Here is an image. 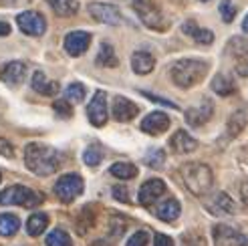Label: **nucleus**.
<instances>
[{
	"instance_id": "obj_1",
	"label": "nucleus",
	"mask_w": 248,
	"mask_h": 246,
	"mask_svg": "<svg viewBox=\"0 0 248 246\" xmlns=\"http://www.w3.org/2000/svg\"><path fill=\"white\" fill-rule=\"evenodd\" d=\"M59 154L45 143H29L24 150V164L36 176H51L59 169Z\"/></svg>"
},
{
	"instance_id": "obj_2",
	"label": "nucleus",
	"mask_w": 248,
	"mask_h": 246,
	"mask_svg": "<svg viewBox=\"0 0 248 246\" xmlns=\"http://www.w3.org/2000/svg\"><path fill=\"white\" fill-rule=\"evenodd\" d=\"M180 174H182V180L186 184L194 196H204L210 192L212 188V182H214V176H212V169H210L206 164H184L180 168Z\"/></svg>"
},
{
	"instance_id": "obj_3",
	"label": "nucleus",
	"mask_w": 248,
	"mask_h": 246,
	"mask_svg": "<svg viewBox=\"0 0 248 246\" xmlns=\"http://www.w3.org/2000/svg\"><path fill=\"white\" fill-rule=\"evenodd\" d=\"M208 73V65L204 61H198V59H182L178 63H173L171 67V79L173 83L182 89H188L194 87L196 83H200Z\"/></svg>"
},
{
	"instance_id": "obj_4",
	"label": "nucleus",
	"mask_w": 248,
	"mask_h": 246,
	"mask_svg": "<svg viewBox=\"0 0 248 246\" xmlns=\"http://www.w3.org/2000/svg\"><path fill=\"white\" fill-rule=\"evenodd\" d=\"M45 198L31 188L24 186H10L4 192H0V204L2 206H24V208H34L39 206Z\"/></svg>"
},
{
	"instance_id": "obj_5",
	"label": "nucleus",
	"mask_w": 248,
	"mask_h": 246,
	"mask_svg": "<svg viewBox=\"0 0 248 246\" xmlns=\"http://www.w3.org/2000/svg\"><path fill=\"white\" fill-rule=\"evenodd\" d=\"M133 8H135V12L140 15L141 22L145 24L147 29H154V31H164V29H168L164 15L159 12V8H157L154 2H150V0H133Z\"/></svg>"
},
{
	"instance_id": "obj_6",
	"label": "nucleus",
	"mask_w": 248,
	"mask_h": 246,
	"mask_svg": "<svg viewBox=\"0 0 248 246\" xmlns=\"http://www.w3.org/2000/svg\"><path fill=\"white\" fill-rule=\"evenodd\" d=\"M83 192V178L79 174H67V176H61L59 182L55 184V194L59 196L61 202H73L77 198V196H81Z\"/></svg>"
},
{
	"instance_id": "obj_7",
	"label": "nucleus",
	"mask_w": 248,
	"mask_h": 246,
	"mask_svg": "<svg viewBox=\"0 0 248 246\" xmlns=\"http://www.w3.org/2000/svg\"><path fill=\"white\" fill-rule=\"evenodd\" d=\"M16 22H18V29L29 36H41L46 31V20L41 12H36V10L20 12L16 16Z\"/></svg>"
},
{
	"instance_id": "obj_8",
	"label": "nucleus",
	"mask_w": 248,
	"mask_h": 246,
	"mask_svg": "<svg viewBox=\"0 0 248 246\" xmlns=\"http://www.w3.org/2000/svg\"><path fill=\"white\" fill-rule=\"evenodd\" d=\"M228 53L234 59V67H236L238 75L248 77V41L240 39V36H234L228 43Z\"/></svg>"
},
{
	"instance_id": "obj_9",
	"label": "nucleus",
	"mask_w": 248,
	"mask_h": 246,
	"mask_svg": "<svg viewBox=\"0 0 248 246\" xmlns=\"http://www.w3.org/2000/svg\"><path fill=\"white\" fill-rule=\"evenodd\" d=\"M87 115L95 127H103L107 123V95L103 91H97L87 107Z\"/></svg>"
},
{
	"instance_id": "obj_10",
	"label": "nucleus",
	"mask_w": 248,
	"mask_h": 246,
	"mask_svg": "<svg viewBox=\"0 0 248 246\" xmlns=\"http://www.w3.org/2000/svg\"><path fill=\"white\" fill-rule=\"evenodd\" d=\"M214 240L216 246H248V236L226 224H220L214 228Z\"/></svg>"
},
{
	"instance_id": "obj_11",
	"label": "nucleus",
	"mask_w": 248,
	"mask_h": 246,
	"mask_svg": "<svg viewBox=\"0 0 248 246\" xmlns=\"http://www.w3.org/2000/svg\"><path fill=\"white\" fill-rule=\"evenodd\" d=\"M89 15L103 24H111V27H117V24L123 22L119 10L111 4H103V2H91L89 4Z\"/></svg>"
},
{
	"instance_id": "obj_12",
	"label": "nucleus",
	"mask_w": 248,
	"mask_h": 246,
	"mask_svg": "<svg viewBox=\"0 0 248 246\" xmlns=\"http://www.w3.org/2000/svg\"><path fill=\"white\" fill-rule=\"evenodd\" d=\"M212 113H214L212 101H210V99H202L200 105L190 107L188 111H186V121H188L192 127H200V125H204V123L210 121Z\"/></svg>"
},
{
	"instance_id": "obj_13",
	"label": "nucleus",
	"mask_w": 248,
	"mask_h": 246,
	"mask_svg": "<svg viewBox=\"0 0 248 246\" xmlns=\"http://www.w3.org/2000/svg\"><path fill=\"white\" fill-rule=\"evenodd\" d=\"M91 45V34L85 31H73L65 36V51L73 57L83 55Z\"/></svg>"
},
{
	"instance_id": "obj_14",
	"label": "nucleus",
	"mask_w": 248,
	"mask_h": 246,
	"mask_svg": "<svg viewBox=\"0 0 248 246\" xmlns=\"http://www.w3.org/2000/svg\"><path fill=\"white\" fill-rule=\"evenodd\" d=\"M164 192H166V184L162 180H147L140 188V194H138L140 204L141 206H152Z\"/></svg>"
},
{
	"instance_id": "obj_15",
	"label": "nucleus",
	"mask_w": 248,
	"mask_h": 246,
	"mask_svg": "<svg viewBox=\"0 0 248 246\" xmlns=\"http://www.w3.org/2000/svg\"><path fill=\"white\" fill-rule=\"evenodd\" d=\"M24 77H27V65L20 63V61H12V63L4 65L2 71H0V79L6 85H10V87L20 85L24 81Z\"/></svg>"
},
{
	"instance_id": "obj_16",
	"label": "nucleus",
	"mask_w": 248,
	"mask_h": 246,
	"mask_svg": "<svg viewBox=\"0 0 248 246\" xmlns=\"http://www.w3.org/2000/svg\"><path fill=\"white\" fill-rule=\"evenodd\" d=\"M168 127H170V117L164 111H154L141 121V131L150 135H159L168 131Z\"/></svg>"
},
{
	"instance_id": "obj_17",
	"label": "nucleus",
	"mask_w": 248,
	"mask_h": 246,
	"mask_svg": "<svg viewBox=\"0 0 248 246\" xmlns=\"http://www.w3.org/2000/svg\"><path fill=\"white\" fill-rule=\"evenodd\" d=\"M206 206H208V210L212 214H216V216H230V214L236 212L234 202L230 200V196L224 194V192H218L216 196H212V198L206 202Z\"/></svg>"
},
{
	"instance_id": "obj_18",
	"label": "nucleus",
	"mask_w": 248,
	"mask_h": 246,
	"mask_svg": "<svg viewBox=\"0 0 248 246\" xmlns=\"http://www.w3.org/2000/svg\"><path fill=\"white\" fill-rule=\"evenodd\" d=\"M140 113V107L133 101H129L127 97H115L113 101V117L117 121H131L135 115Z\"/></svg>"
},
{
	"instance_id": "obj_19",
	"label": "nucleus",
	"mask_w": 248,
	"mask_h": 246,
	"mask_svg": "<svg viewBox=\"0 0 248 246\" xmlns=\"http://www.w3.org/2000/svg\"><path fill=\"white\" fill-rule=\"evenodd\" d=\"M170 145H171V150L176 154H190L198 147V141L192 138V135H188V131L180 129V131H176L171 135Z\"/></svg>"
},
{
	"instance_id": "obj_20",
	"label": "nucleus",
	"mask_w": 248,
	"mask_h": 246,
	"mask_svg": "<svg viewBox=\"0 0 248 246\" xmlns=\"http://www.w3.org/2000/svg\"><path fill=\"white\" fill-rule=\"evenodd\" d=\"M182 31L188 36H192L198 45H212L214 43V32L208 31V29H200L194 20H186L182 24Z\"/></svg>"
},
{
	"instance_id": "obj_21",
	"label": "nucleus",
	"mask_w": 248,
	"mask_h": 246,
	"mask_svg": "<svg viewBox=\"0 0 248 246\" xmlns=\"http://www.w3.org/2000/svg\"><path fill=\"white\" fill-rule=\"evenodd\" d=\"M155 67V59L152 53L147 51H135L133 57H131V69L138 73V75H147L152 73Z\"/></svg>"
},
{
	"instance_id": "obj_22",
	"label": "nucleus",
	"mask_w": 248,
	"mask_h": 246,
	"mask_svg": "<svg viewBox=\"0 0 248 246\" xmlns=\"http://www.w3.org/2000/svg\"><path fill=\"white\" fill-rule=\"evenodd\" d=\"M155 216L159 220H164V222H173L180 216V202L173 198L164 200L159 206H155Z\"/></svg>"
},
{
	"instance_id": "obj_23",
	"label": "nucleus",
	"mask_w": 248,
	"mask_h": 246,
	"mask_svg": "<svg viewBox=\"0 0 248 246\" xmlns=\"http://www.w3.org/2000/svg\"><path fill=\"white\" fill-rule=\"evenodd\" d=\"M32 89L41 95H55L59 91V83L48 81L43 71H36L32 75Z\"/></svg>"
},
{
	"instance_id": "obj_24",
	"label": "nucleus",
	"mask_w": 248,
	"mask_h": 246,
	"mask_svg": "<svg viewBox=\"0 0 248 246\" xmlns=\"http://www.w3.org/2000/svg\"><path fill=\"white\" fill-rule=\"evenodd\" d=\"M212 91L222 97H228L236 91V83H234V79L230 75H226V73H220V75H216L212 79Z\"/></svg>"
},
{
	"instance_id": "obj_25",
	"label": "nucleus",
	"mask_w": 248,
	"mask_h": 246,
	"mask_svg": "<svg viewBox=\"0 0 248 246\" xmlns=\"http://www.w3.org/2000/svg\"><path fill=\"white\" fill-rule=\"evenodd\" d=\"M46 2L59 16H73L79 10V4L75 0H46Z\"/></svg>"
},
{
	"instance_id": "obj_26",
	"label": "nucleus",
	"mask_w": 248,
	"mask_h": 246,
	"mask_svg": "<svg viewBox=\"0 0 248 246\" xmlns=\"http://www.w3.org/2000/svg\"><path fill=\"white\" fill-rule=\"evenodd\" d=\"M20 228V220L15 214H0V236H12Z\"/></svg>"
},
{
	"instance_id": "obj_27",
	"label": "nucleus",
	"mask_w": 248,
	"mask_h": 246,
	"mask_svg": "<svg viewBox=\"0 0 248 246\" xmlns=\"http://www.w3.org/2000/svg\"><path fill=\"white\" fill-rule=\"evenodd\" d=\"M111 171V176H115L119 180H131L138 176V168H135L133 164H127V162H117L109 168Z\"/></svg>"
},
{
	"instance_id": "obj_28",
	"label": "nucleus",
	"mask_w": 248,
	"mask_h": 246,
	"mask_svg": "<svg viewBox=\"0 0 248 246\" xmlns=\"http://www.w3.org/2000/svg\"><path fill=\"white\" fill-rule=\"evenodd\" d=\"M48 226V216L46 214H32L27 222V232L31 236H39L45 232V228Z\"/></svg>"
},
{
	"instance_id": "obj_29",
	"label": "nucleus",
	"mask_w": 248,
	"mask_h": 246,
	"mask_svg": "<svg viewBox=\"0 0 248 246\" xmlns=\"http://www.w3.org/2000/svg\"><path fill=\"white\" fill-rule=\"evenodd\" d=\"M97 65H101V67H115V65H117V57H115L113 46H111V45L103 43L101 46H99Z\"/></svg>"
},
{
	"instance_id": "obj_30",
	"label": "nucleus",
	"mask_w": 248,
	"mask_h": 246,
	"mask_svg": "<svg viewBox=\"0 0 248 246\" xmlns=\"http://www.w3.org/2000/svg\"><path fill=\"white\" fill-rule=\"evenodd\" d=\"M101 159H103V147L99 145V143H91V145L85 150V154H83V162H85L87 166H91V168H95V166L101 164Z\"/></svg>"
},
{
	"instance_id": "obj_31",
	"label": "nucleus",
	"mask_w": 248,
	"mask_h": 246,
	"mask_svg": "<svg viewBox=\"0 0 248 246\" xmlns=\"http://www.w3.org/2000/svg\"><path fill=\"white\" fill-rule=\"evenodd\" d=\"M246 125H248V113L246 111H236L228 119V133L234 138V135H238Z\"/></svg>"
},
{
	"instance_id": "obj_32",
	"label": "nucleus",
	"mask_w": 248,
	"mask_h": 246,
	"mask_svg": "<svg viewBox=\"0 0 248 246\" xmlns=\"http://www.w3.org/2000/svg\"><path fill=\"white\" fill-rule=\"evenodd\" d=\"M46 246H73V242H71V236L67 234L65 230H61V228H57V230H53L51 234L46 236Z\"/></svg>"
},
{
	"instance_id": "obj_33",
	"label": "nucleus",
	"mask_w": 248,
	"mask_h": 246,
	"mask_svg": "<svg viewBox=\"0 0 248 246\" xmlns=\"http://www.w3.org/2000/svg\"><path fill=\"white\" fill-rule=\"evenodd\" d=\"M65 97L69 103H81L85 99V87L83 83H71L67 91H65Z\"/></svg>"
},
{
	"instance_id": "obj_34",
	"label": "nucleus",
	"mask_w": 248,
	"mask_h": 246,
	"mask_svg": "<svg viewBox=\"0 0 248 246\" xmlns=\"http://www.w3.org/2000/svg\"><path fill=\"white\" fill-rule=\"evenodd\" d=\"M143 162L150 166V168H155V169H159L164 166V162H166V154H164V150H150L145 154V157H143Z\"/></svg>"
},
{
	"instance_id": "obj_35",
	"label": "nucleus",
	"mask_w": 248,
	"mask_h": 246,
	"mask_svg": "<svg viewBox=\"0 0 248 246\" xmlns=\"http://www.w3.org/2000/svg\"><path fill=\"white\" fill-rule=\"evenodd\" d=\"M236 12H238V8L232 4V0H222L220 2V15L224 22H232L234 16H236Z\"/></svg>"
},
{
	"instance_id": "obj_36",
	"label": "nucleus",
	"mask_w": 248,
	"mask_h": 246,
	"mask_svg": "<svg viewBox=\"0 0 248 246\" xmlns=\"http://www.w3.org/2000/svg\"><path fill=\"white\" fill-rule=\"evenodd\" d=\"M55 111H57V115L59 117H63V119H69L71 117V113H73V109H71V103L67 101V99H59V101H55Z\"/></svg>"
},
{
	"instance_id": "obj_37",
	"label": "nucleus",
	"mask_w": 248,
	"mask_h": 246,
	"mask_svg": "<svg viewBox=\"0 0 248 246\" xmlns=\"http://www.w3.org/2000/svg\"><path fill=\"white\" fill-rule=\"evenodd\" d=\"M147 240H150V236H147V232L140 230V232H135V234L127 240V246H147Z\"/></svg>"
},
{
	"instance_id": "obj_38",
	"label": "nucleus",
	"mask_w": 248,
	"mask_h": 246,
	"mask_svg": "<svg viewBox=\"0 0 248 246\" xmlns=\"http://www.w3.org/2000/svg\"><path fill=\"white\" fill-rule=\"evenodd\" d=\"M113 198H115V200H119V202H129L127 188H123V186H115V188H113Z\"/></svg>"
},
{
	"instance_id": "obj_39",
	"label": "nucleus",
	"mask_w": 248,
	"mask_h": 246,
	"mask_svg": "<svg viewBox=\"0 0 248 246\" xmlns=\"http://www.w3.org/2000/svg\"><path fill=\"white\" fill-rule=\"evenodd\" d=\"M154 244L155 246H173V240L170 236H166V234H155Z\"/></svg>"
},
{
	"instance_id": "obj_40",
	"label": "nucleus",
	"mask_w": 248,
	"mask_h": 246,
	"mask_svg": "<svg viewBox=\"0 0 248 246\" xmlns=\"http://www.w3.org/2000/svg\"><path fill=\"white\" fill-rule=\"evenodd\" d=\"M143 95L147 97V99L155 101V103H162V105H166V107H171V109H176V103H171V101H168V99H162V97H155V95H152V93H145V91H143Z\"/></svg>"
},
{
	"instance_id": "obj_41",
	"label": "nucleus",
	"mask_w": 248,
	"mask_h": 246,
	"mask_svg": "<svg viewBox=\"0 0 248 246\" xmlns=\"http://www.w3.org/2000/svg\"><path fill=\"white\" fill-rule=\"evenodd\" d=\"M0 154L6 155V157H12V154H15V150H12V145H10L6 139H2V138H0Z\"/></svg>"
},
{
	"instance_id": "obj_42",
	"label": "nucleus",
	"mask_w": 248,
	"mask_h": 246,
	"mask_svg": "<svg viewBox=\"0 0 248 246\" xmlns=\"http://www.w3.org/2000/svg\"><path fill=\"white\" fill-rule=\"evenodd\" d=\"M240 196H242V202L248 206V182L242 184V188H240Z\"/></svg>"
},
{
	"instance_id": "obj_43",
	"label": "nucleus",
	"mask_w": 248,
	"mask_h": 246,
	"mask_svg": "<svg viewBox=\"0 0 248 246\" xmlns=\"http://www.w3.org/2000/svg\"><path fill=\"white\" fill-rule=\"evenodd\" d=\"M6 34H10V24L0 20V36H6Z\"/></svg>"
},
{
	"instance_id": "obj_44",
	"label": "nucleus",
	"mask_w": 248,
	"mask_h": 246,
	"mask_svg": "<svg viewBox=\"0 0 248 246\" xmlns=\"http://www.w3.org/2000/svg\"><path fill=\"white\" fill-rule=\"evenodd\" d=\"M22 0H0V6H16Z\"/></svg>"
},
{
	"instance_id": "obj_45",
	"label": "nucleus",
	"mask_w": 248,
	"mask_h": 246,
	"mask_svg": "<svg viewBox=\"0 0 248 246\" xmlns=\"http://www.w3.org/2000/svg\"><path fill=\"white\" fill-rule=\"evenodd\" d=\"M242 31H244V32L248 34V15L244 16V22H242Z\"/></svg>"
},
{
	"instance_id": "obj_46",
	"label": "nucleus",
	"mask_w": 248,
	"mask_h": 246,
	"mask_svg": "<svg viewBox=\"0 0 248 246\" xmlns=\"http://www.w3.org/2000/svg\"><path fill=\"white\" fill-rule=\"evenodd\" d=\"M200 2H208V0H200Z\"/></svg>"
},
{
	"instance_id": "obj_47",
	"label": "nucleus",
	"mask_w": 248,
	"mask_h": 246,
	"mask_svg": "<svg viewBox=\"0 0 248 246\" xmlns=\"http://www.w3.org/2000/svg\"><path fill=\"white\" fill-rule=\"evenodd\" d=\"M0 180H2V176H0Z\"/></svg>"
}]
</instances>
